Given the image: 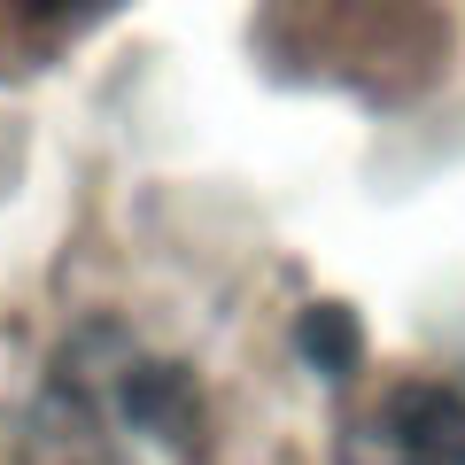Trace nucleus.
Instances as JSON below:
<instances>
[{
    "label": "nucleus",
    "mask_w": 465,
    "mask_h": 465,
    "mask_svg": "<svg viewBox=\"0 0 465 465\" xmlns=\"http://www.w3.org/2000/svg\"><path fill=\"white\" fill-rule=\"evenodd\" d=\"M109 8H116V0H0V32H24L39 54H54L63 39L94 32Z\"/></svg>",
    "instance_id": "2"
},
{
    "label": "nucleus",
    "mask_w": 465,
    "mask_h": 465,
    "mask_svg": "<svg viewBox=\"0 0 465 465\" xmlns=\"http://www.w3.org/2000/svg\"><path fill=\"white\" fill-rule=\"evenodd\" d=\"M341 465H465V396L442 381H396L349 419Z\"/></svg>",
    "instance_id": "1"
}]
</instances>
